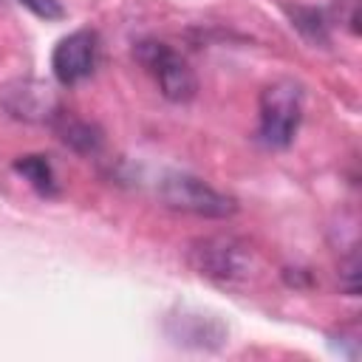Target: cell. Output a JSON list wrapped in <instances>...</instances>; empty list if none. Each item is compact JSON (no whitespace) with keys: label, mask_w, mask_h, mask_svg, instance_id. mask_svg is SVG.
<instances>
[{"label":"cell","mask_w":362,"mask_h":362,"mask_svg":"<svg viewBox=\"0 0 362 362\" xmlns=\"http://www.w3.org/2000/svg\"><path fill=\"white\" fill-rule=\"evenodd\" d=\"M303 119V90L291 79H277L260 93V141L269 147H288Z\"/></svg>","instance_id":"1"},{"label":"cell","mask_w":362,"mask_h":362,"mask_svg":"<svg viewBox=\"0 0 362 362\" xmlns=\"http://www.w3.org/2000/svg\"><path fill=\"white\" fill-rule=\"evenodd\" d=\"M161 201L170 209L201 215V218H229L238 212V201L226 192H218L206 181L189 175V173H170L161 181L158 189Z\"/></svg>","instance_id":"2"},{"label":"cell","mask_w":362,"mask_h":362,"mask_svg":"<svg viewBox=\"0 0 362 362\" xmlns=\"http://www.w3.org/2000/svg\"><path fill=\"white\" fill-rule=\"evenodd\" d=\"M189 263L198 274H204L221 286H229V283L249 277L252 252H249V246H243L235 238H204V240L192 243Z\"/></svg>","instance_id":"3"},{"label":"cell","mask_w":362,"mask_h":362,"mask_svg":"<svg viewBox=\"0 0 362 362\" xmlns=\"http://www.w3.org/2000/svg\"><path fill=\"white\" fill-rule=\"evenodd\" d=\"M139 62L156 76L161 93L170 102H189L198 90V79L184 57H178L167 42L158 40H144L136 45Z\"/></svg>","instance_id":"4"},{"label":"cell","mask_w":362,"mask_h":362,"mask_svg":"<svg viewBox=\"0 0 362 362\" xmlns=\"http://www.w3.org/2000/svg\"><path fill=\"white\" fill-rule=\"evenodd\" d=\"M96 54H99V34L90 28H76L68 37H62L54 45L51 54V68L59 85H79L88 79L96 68Z\"/></svg>","instance_id":"5"},{"label":"cell","mask_w":362,"mask_h":362,"mask_svg":"<svg viewBox=\"0 0 362 362\" xmlns=\"http://www.w3.org/2000/svg\"><path fill=\"white\" fill-rule=\"evenodd\" d=\"M14 170L40 192V195H57V175L45 156H20L14 161Z\"/></svg>","instance_id":"6"},{"label":"cell","mask_w":362,"mask_h":362,"mask_svg":"<svg viewBox=\"0 0 362 362\" xmlns=\"http://www.w3.org/2000/svg\"><path fill=\"white\" fill-rule=\"evenodd\" d=\"M62 141L71 144L76 153H96L99 144H102V136L93 124L82 122V119H74V116H62Z\"/></svg>","instance_id":"7"},{"label":"cell","mask_w":362,"mask_h":362,"mask_svg":"<svg viewBox=\"0 0 362 362\" xmlns=\"http://www.w3.org/2000/svg\"><path fill=\"white\" fill-rule=\"evenodd\" d=\"M20 6H25L31 14L42 17V20H62L65 17V8L59 0H17Z\"/></svg>","instance_id":"8"}]
</instances>
